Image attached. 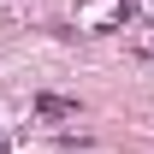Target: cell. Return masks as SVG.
I'll return each mask as SVG.
<instances>
[{
  "label": "cell",
  "mask_w": 154,
  "mask_h": 154,
  "mask_svg": "<svg viewBox=\"0 0 154 154\" xmlns=\"http://www.w3.org/2000/svg\"><path fill=\"white\" fill-rule=\"evenodd\" d=\"M77 18L89 24V30H119V24L131 18V0H89V6H77Z\"/></svg>",
  "instance_id": "cell-1"
},
{
  "label": "cell",
  "mask_w": 154,
  "mask_h": 154,
  "mask_svg": "<svg viewBox=\"0 0 154 154\" xmlns=\"http://www.w3.org/2000/svg\"><path fill=\"white\" fill-rule=\"evenodd\" d=\"M36 119H48V125L77 119V101H65V95H36Z\"/></svg>",
  "instance_id": "cell-2"
}]
</instances>
